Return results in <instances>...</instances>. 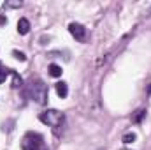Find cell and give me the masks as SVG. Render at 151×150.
I'll list each match as a JSON object with an SVG mask.
<instances>
[{
  "mask_svg": "<svg viewBox=\"0 0 151 150\" xmlns=\"http://www.w3.org/2000/svg\"><path fill=\"white\" fill-rule=\"evenodd\" d=\"M27 94H28V97H30L32 101H35L37 104H46V103H47V87H46V83H44L42 79H39V78L30 79Z\"/></svg>",
  "mask_w": 151,
  "mask_h": 150,
  "instance_id": "cell-1",
  "label": "cell"
},
{
  "mask_svg": "<svg viewBox=\"0 0 151 150\" xmlns=\"http://www.w3.org/2000/svg\"><path fill=\"white\" fill-rule=\"evenodd\" d=\"M39 120L56 131L58 127H62V125L65 124V115L62 111H58V110H46V111H42L39 115ZM56 133H58V131H56Z\"/></svg>",
  "mask_w": 151,
  "mask_h": 150,
  "instance_id": "cell-2",
  "label": "cell"
},
{
  "mask_svg": "<svg viewBox=\"0 0 151 150\" xmlns=\"http://www.w3.org/2000/svg\"><path fill=\"white\" fill-rule=\"evenodd\" d=\"M42 136L39 133H27L21 140V150H40Z\"/></svg>",
  "mask_w": 151,
  "mask_h": 150,
  "instance_id": "cell-3",
  "label": "cell"
},
{
  "mask_svg": "<svg viewBox=\"0 0 151 150\" xmlns=\"http://www.w3.org/2000/svg\"><path fill=\"white\" fill-rule=\"evenodd\" d=\"M69 32L72 34V37L79 42H84L86 41V28L81 25V23H70L69 25Z\"/></svg>",
  "mask_w": 151,
  "mask_h": 150,
  "instance_id": "cell-4",
  "label": "cell"
},
{
  "mask_svg": "<svg viewBox=\"0 0 151 150\" xmlns=\"http://www.w3.org/2000/svg\"><path fill=\"white\" fill-rule=\"evenodd\" d=\"M18 32L21 36H27L30 32V21L27 18H19V21H18Z\"/></svg>",
  "mask_w": 151,
  "mask_h": 150,
  "instance_id": "cell-5",
  "label": "cell"
},
{
  "mask_svg": "<svg viewBox=\"0 0 151 150\" xmlns=\"http://www.w3.org/2000/svg\"><path fill=\"white\" fill-rule=\"evenodd\" d=\"M56 94H58L62 99H65V97L69 95V87H67L65 81H58V83H56Z\"/></svg>",
  "mask_w": 151,
  "mask_h": 150,
  "instance_id": "cell-6",
  "label": "cell"
},
{
  "mask_svg": "<svg viewBox=\"0 0 151 150\" xmlns=\"http://www.w3.org/2000/svg\"><path fill=\"white\" fill-rule=\"evenodd\" d=\"M47 71H49V76H53V78H60L62 76V67L58 66V64H49V67H47Z\"/></svg>",
  "mask_w": 151,
  "mask_h": 150,
  "instance_id": "cell-7",
  "label": "cell"
},
{
  "mask_svg": "<svg viewBox=\"0 0 151 150\" xmlns=\"http://www.w3.org/2000/svg\"><path fill=\"white\" fill-rule=\"evenodd\" d=\"M135 140H137L135 133H127V134H123V138H121V141H123V143H127V145H128V143H134Z\"/></svg>",
  "mask_w": 151,
  "mask_h": 150,
  "instance_id": "cell-8",
  "label": "cell"
},
{
  "mask_svg": "<svg viewBox=\"0 0 151 150\" xmlns=\"http://www.w3.org/2000/svg\"><path fill=\"white\" fill-rule=\"evenodd\" d=\"M11 74H12V87L14 88H19L21 85H23V81H21V78L18 73H14V71H11Z\"/></svg>",
  "mask_w": 151,
  "mask_h": 150,
  "instance_id": "cell-9",
  "label": "cell"
},
{
  "mask_svg": "<svg viewBox=\"0 0 151 150\" xmlns=\"http://www.w3.org/2000/svg\"><path fill=\"white\" fill-rule=\"evenodd\" d=\"M144 117H146V110H139V111L135 113V117H134V122H135V124H139Z\"/></svg>",
  "mask_w": 151,
  "mask_h": 150,
  "instance_id": "cell-10",
  "label": "cell"
},
{
  "mask_svg": "<svg viewBox=\"0 0 151 150\" xmlns=\"http://www.w3.org/2000/svg\"><path fill=\"white\" fill-rule=\"evenodd\" d=\"M12 55H14V58H18L19 62H25V60H27V55H25L23 51H18V50H14V51H12Z\"/></svg>",
  "mask_w": 151,
  "mask_h": 150,
  "instance_id": "cell-11",
  "label": "cell"
},
{
  "mask_svg": "<svg viewBox=\"0 0 151 150\" xmlns=\"http://www.w3.org/2000/svg\"><path fill=\"white\" fill-rule=\"evenodd\" d=\"M9 73H11V69H4V67L0 69V83H4V81H5V78H7Z\"/></svg>",
  "mask_w": 151,
  "mask_h": 150,
  "instance_id": "cell-12",
  "label": "cell"
},
{
  "mask_svg": "<svg viewBox=\"0 0 151 150\" xmlns=\"http://www.w3.org/2000/svg\"><path fill=\"white\" fill-rule=\"evenodd\" d=\"M4 7H21V2H5Z\"/></svg>",
  "mask_w": 151,
  "mask_h": 150,
  "instance_id": "cell-13",
  "label": "cell"
},
{
  "mask_svg": "<svg viewBox=\"0 0 151 150\" xmlns=\"http://www.w3.org/2000/svg\"><path fill=\"white\" fill-rule=\"evenodd\" d=\"M4 23H7V20H5L4 16H0V25H4Z\"/></svg>",
  "mask_w": 151,
  "mask_h": 150,
  "instance_id": "cell-14",
  "label": "cell"
},
{
  "mask_svg": "<svg viewBox=\"0 0 151 150\" xmlns=\"http://www.w3.org/2000/svg\"><path fill=\"white\" fill-rule=\"evenodd\" d=\"M148 12H150V14H151V7H150V11H148Z\"/></svg>",
  "mask_w": 151,
  "mask_h": 150,
  "instance_id": "cell-15",
  "label": "cell"
},
{
  "mask_svg": "<svg viewBox=\"0 0 151 150\" xmlns=\"http://www.w3.org/2000/svg\"><path fill=\"white\" fill-rule=\"evenodd\" d=\"M121 150H128V149H121Z\"/></svg>",
  "mask_w": 151,
  "mask_h": 150,
  "instance_id": "cell-16",
  "label": "cell"
},
{
  "mask_svg": "<svg viewBox=\"0 0 151 150\" xmlns=\"http://www.w3.org/2000/svg\"><path fill=\"white\" fill-rule=\"evenodd\" d=\"M0 69H2V64H0Z\"/></svg>",
  "mask_w": 151,
  "mask_h": 150,
  "instance_id": "cell-17",
  "label": "cell"
}]
</instances>
